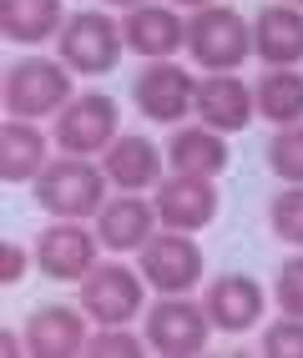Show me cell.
<instances>
[{
  "instance_id": "603a6c76",
  "label": "cell",
  "mask_w": 303,
  "mask_h": 358,
  "mask_svg": "<svg viewBox=\"0 0 303 358\" xmlns=\"http://www.w3.org/2000/svg\"><path fill=\"white\" fill-rule=\"evenodd\" d=\"M268 166L283 182H303V122L298 127H278V136L268 141Z\"/></svg>"
},
{
  "instance_id": "4fadbf2b",
  "label": "cell",
  "mask_w": 303,
  "mask_h": 358,
  "mask_svg": "<svg viewBox=\"0 0 303 358\" xmlns=\"http://www.w3.org/2000/svg\"><path fill=\"white\" fill-rule=\"evenodd\" d=\"M157 202H142L136 192H122L116 202H106L97 212V237L101 248L111 252H142L152 237H157Z\"/></svg>"
},
{
  "instance_id": "5bb4252c",
  "label": "cell",
  "mask_w": 303,
  "mask_h": 358,
  "mask_svg": "<svg viewBox=\"0 0 303 358\" xmlns=\"http://www.w3.org/2000/svg\"><path fill=\"white\" fill-rule=\"evenodd\" d=\"M122 41H127V51L147 56V61H167L188 45V20L167 6H136L122 20Z\"/></svg>"
},
{
  "instance_id": "277c9868",
  "label": "cell",
  "mask_w": 303,
  "mask_h": 358,
  "mask_svg": "<svg viewBox=\"0 0 303 358\" xmlns=\"http://www.w3.org/2000/svg\"><path fill=\"white\" fill-rule=\"evenodd\" d=\"M142 273L122 268V262H97L81 278V313L97 328H127L142 313Z\"/></svg>"
},
{
  "instance_id": "4316f807",
  "label": "cell",
  "mask_w": 303,
  "mask_h": 358,
  "mask_svg": "<svg viewBox=\"0 0 303 358\" xmlns=\"http://www.w3.org/2000/svg\"><path fill=\"white\" fill-rule=\"evenodd\" d=\"M278 308L293 318H303V257H288L283 262V273H278Z\"/></svg>"
},
{
  "instance_id": "f546056e",
  "label": "cell",
  "mask_w": 303,
  "mask_h": 358,
  "mask_svg": "<svg viewBox=\"0 0 303 358\" xmlns=\"http://www.w3.org/2000/svg\"><path fill=\"white\" fill-rule=\"evenodd\" d=\"M106 6H122V10H136V6H147V0H106Z\"/></svg>"
},
{
  "instance_id": "9a60e30c",
  "label": "cell",
  "mask_w": 303,
  "mask_h": 358,
  "mask_svg": "<svg viewBox=\"0 0 303 358\" xmlns=\"http://www.w3.org/2000/svg\"><path fill=\"white\" fill-rule=\"evenodd\" d=\"M86 318L76 308H36L31 323H26V353H41V358H71V353H86Z\"/></svg>"
},
{
  "instance_id": "7402d4cb",
  "label": "cell",
  "mask_w": 303,
  "mask_h": 358,
  "mask_svg": "<svg viewBox=\"0 0 303 358\" xmlns=\"http://www.w3.org/2000/svg\"><path fill=\"white\" fill-rule=\"evenodd\" d=\"M258 96V116H268L273 127H298L303 122V76L293 66H268L263 81L253 86Z\"/></svg>"
},
{
  "instance_id": "f1b7e54d",
  "label": "cell",
  "mask_w": 303,
  "mask_h": 358,
  "mask_svg": "<svg viewBox=\"0 0 303 358\" xmlns=\"http://www.w3.org/2000/svg\"><path fill=\"white\" fill-rule=\"evenodd\" d=\"M20 343H26V333H0V353H6V358H15V353H26Z\"/></svg>"
},
{
  "instance_id": "d6986e66",
  "label": "cell",
  "mask_w": 303,
  "mask_h": 358,
  "mask_svg": "<svg viewBox=\"0 0 303 358\" xmlns=\"http://www.w3.org/2000/svg\"><path fill=\"white\" fill-rule=\"evenodd\" d=\"M167 162L172 172H188V177H218L227 166V141L213 127H182L167 141Z\"/></svg>"
},
{
  "instance_id": "83f0119b",
  "label": "cell",
  "mask_w": 303,
  "mask_h": 358,
  "mask_svg": "<svg viewBox=\"0 0 303 358\" xmlns=\"http://www.w3.org/2000/svg\"><path fill=\"white\" fill-rule=\"evenodd\" d=\"M20 273H26V248L6 243L0 248V282H20Z\"/></svg>"
},
{
  "instance_id": "cb8c5ba5",
  "label": "cell",
  "mask_w": 303,
  "mask_h": 358,
  "mask_svg": "<svg viewBox=\"0 0 303 358\" xmlns=\"http://www.w3.org/2000/svg\"><path fill=\"white\" fill-rule=\"evenodd\" d=\"M268 217H273V232L283 237V243H298L303 248V182H288V192L273 197Z\"/></svg>"
},
{
  "instance_id": "7a4b0ae2",
  "label": "cell",
  "mask_w": 303,
  "mask_h": 358,
  "mask_svg": "<svg viewBox=\"0 0 303 358\" xmlns=\"http://www.w3.org/2000/svg\"><path fill=\"white\" fill-rule=\"evenodd\" d=\"M71 101V66L66 61H45V56H26L6 71V111L20 122H41L56 116Z\"/></svg>"
},
{
  "instance_id": "1f68e13d",
  "label": "cell",
  "mask_w": 303,
  "mask_h": 358,
  "mask_svg": "<svg viewBox=\"0 0 303 358\" xmlns=\"http://www.w3.org/2000/svg\"><path fill=\"white\" fill-rule=\"evenodd\" d=\"M293 6H303V0H293Z\"/></svg>"
},
{
  "instance_id": "484cf974",
  "label": "cell",
  "mask_w": 303,
  "mask_h": 358,
  "mask_svg": "<svg viewBox=\"0 0 303 358\" xmlns=\"http://www.w3.org/2000/svg\"><path fill=\"white\" fill-rule=\"evenodd\" d=\"M86 353H91V358H136V353H147V348L136 343L127 328H97V333L86 338Z\"/></svg>"
},
{
  "instance_id": "3957f363",
  "label": "cell",
  "mask_w": 303,
  "mask_h": 358,
  "mask_svg": "<svg viewBox=\"0 0 303 358\" xmlns=\"http://www.w3.org/2000/svg\"><path fill=\"white\" fill-rule=\"evenodd\" d=\"M188 51L207 71H232V66H243V56L253 51V26L238 10H227V6H202L188 20Z\"/></svg>"
},
{
  "instance_id": "ac0fdd59",
  "label": "cell",
  "mask_w": 303,
  "mask_h": 358,
  "mask_svg": "<svg viewBox=\"0 0 303 358\" xmlns=\"http://www.w3.org/2000/svg\"><path fill=\"white\" fill-rule=\"evenodd\" d=\"M101 166H106L111 187L142 192V187H157V177H162V152L152 147L147 136H116L111 147L101 152Z\"/></svg>"
},
{
  "instance_id": "52a82bcc",
  "label": "cell",
  "mask_w": 303,
  "mask_h": 358,
  "mask_svg": "<svg viewBox=\"0 0 303 358\" xmlns=\"http://www.w3.org/2000/svg\"><path fill=\"white\" fill-rule=\"evenodd\" d=\"M207 308L188 303L182 293H162V303L147 313V343L167 358H188V353H202L207 348Z\"/></svg>"
},
{
  "instance_id": "d4e9b609",
  "label": "cell",
  "mask_w": 303,
  "mask_h": 358,
  "mask_svg": "<svg viewBox=\"0 0 303 358\" xmlns=\"http://www.w3.org/2000/svg\"><path fill=\"white\" fill-rule=\"evenodd\" d=\"M263 353L268 358H303V318L283 313V323H273L263 333Z\"/></svg>"
},
{
  "instance_id": "5b68a950",
  "label": "cell",
  "mask_w": 303,
  "mask_h": 358,
  "mask_svg": "<svg viewBox=\"0 0 303 358\" xmlns=\"http://www.w3.org/2000/svg\"><path fill=\"white\" fill-rule=\"evenodd\" d=\"M56 45H61V61L71 71H81V76H101V71L116 66V56H122L127 41H122V26H116L106 10H76L61 26Z\"/></svg>"
},
{
  "instance_id": "30bf717a",
  "label": "cell",
  "mask_w": 303,
  "mask_h": 358,
  "mask_svg": "<svg viewBox=\"0 0 303 358\" xmlns=\"http://www.w3.org/2000/svg\"><path fill=\"white\" fill-rule=\"evenodd\" d=\"M97 248H101V237L76 227V217H61L56 227L41 232L36 262H41V273L56 278V282H81L91 268H97Z\"/></svg>"
},
{
  "instance_id": "4dcf8cb0",
  "label": "cell",
  "mask_w": 303,
  "mask_h": 358,
  "mask_svg": "<svg viewBox=\"0 0 303 358\" xmlns=\"http://www.w3.org/2000/svg\"><path fill=\"white\" fill-rule=\"evenodd\" d=\"M177 6H192V10H202V6H213V0H177Z\"/></svg>"
},
{
  "instance_id": "8992f818",
  "label": "cell",
  "mask_w": 303,
  "mask_h": 358,
  "mask_svg": "<svg viewBox=\"0 0 303 358\" xmlns=\"http://www.w3.org/2000/svg\"><path fill=\"white\" fill-rule=\"evenodd\" d=\"M116 141V101L106 91H86L71 96L56 111V147L71 157H97Z\"/></svg>"
},
{
  "instance_id": "44dd1931",
  "label": "cell",
  "mask_w": 303,
  "mask_h": 358,
  "mask_svg": "<svg viewBox=\"0 0 303 358\" xmlns=\"http://www.w3.org/2000/svg\"><path fill=\"white\" fill-rule=\"evenodd\" d=\"M45 166V136L36 131V122H20L10 116L0 127V177L6 182H31Z\"/></svg>"
},
{
  "instance_id": "9c48e42d",
  "label": "cell",
  "mask_w": 303,
  "mask_h": 358,
  "mask_svg": "<svg viewBox=\"0 0 303 358\" xmlns=\"http://www.w3.org/2000/svg\"><path fill=\"white\" fill-rule=\"evenodd\" d=\"M132 101L142 106L147 122L172 127V122H182L188 111H197V81H192L182 66H172V61L142 66V71H136V81H132Z\"/></svg>"
},
{
  "instance_id": "e0dca14e",
  "label": "cell",
  "mask_w": 303,
  "mask_h": 358,
  "mask_svg": "<svg viewBox=\"0 0 303 358\" xmlns=\"http://www.w3.org/2000/svg\"><path fill=\"white\" fill-rule=\"evenodd\" d=\"M253 51L268 66L303 61V6H263L253 20Z\"/></svg>"
},
{
  "instance_id": "2e32d148",
  "label": "cell",
  "mask_w": 303,
  "mask_h": 358,
  "mask_svg": "<svg viewBox=\"0 0 303 358\" xmlns=\"http://www.w3.org/2000/svg\"><path fill=\"white\" fill-rule=\"evenodd\" d=\"M207 318H213V328H223V333H248L253 323L263 318V288L253 278H243V273H227V278H218L213 288H207Z\"/></svg>"
},
{
  "instance_id": "8fae6325",
  "label": "cell",
  "mask_w": 303,
  "mask_h": 358,
  "mask_svg": "<svg viewBox=\"0 0 303 358\" xmlns=\"http://www.w3.org/2000/svg\"><path fill=\"white\" fill-rule=\"evenodd\" d=\"M157 217L162 227H177V232H197L218 217V187L213 177H188V172H172L167 182L157 187Z\"/></svg>"
},
{
  "instance_id": "6da1fadb",
  "label": "cell",
  "mask_w": 303,
  "mask_h": 358,
  "mask_svg": "<svg viewBox=\"0 0 303 358\" xmlns=\"http://www.w3.org/2000/svg\"><path fill=\"white\" fill-rule=\"evenodd\" d=\"M106 166H91V157H56L41 166L36 177V202L51 212V217H97L106 207Z\"/></svg>"
},
{
  "instance_id": "ba28073f",
  "label": "cell",
  "mask_w": 303,
  "mask_h": 358,
  "mask_svg": "<svg viewBox=\"0 0 303 358\" xmlns=\"http://www.w3.org/2000/svg\"><path fill=\"white\" fill-rule=\"evenodd\" d=\"M142 278L152 282L157 293H188L202 282V248L192 243V232H157L152 243L142 248Z\"/></svg>"
},
{
  "instance_id": "ffe728a7",
  "label": "cell",
  "mask_w": 303,
  "mask_h": 358,
  "mask_svg": "<svg viewBox=\"0 0 303 358\" xmlns=\"http://www.w3.org/2000/svg\"><path fill=\"white\" fill-rule=\"evenodd\" d=\"M61 0H0V31L15 45H41L61 36Z\"/></svg>"
},
{
  "instance_id": "7c38bea8",
  "label": "cell",
  "mask_w": 303,
  "mask_h": 358,
  "mask_svg": "<svg viewBox=\"0 0 303 358\" xmlns=\"http://www.w3.org/2000/svg\"><path fill=\"white\" fill-rule=\"evenodd\" d=\"M197 116H202V127H213V131H243L253 116H258V96L232 76V71H213V76H202L197 81Z\"/></svg>"
}]
</instances>
